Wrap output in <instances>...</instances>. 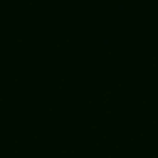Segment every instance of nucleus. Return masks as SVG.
<instances>
[]
</instances>
